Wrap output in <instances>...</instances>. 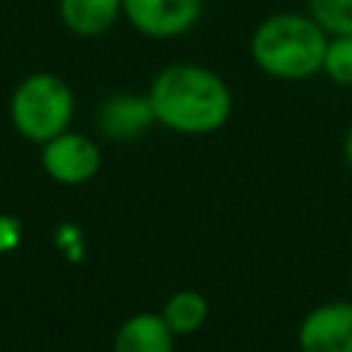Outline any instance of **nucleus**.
I'll use <instances>...</instances> for the list:
<instances>
[{
    "label": "nucleus",
    "mask_w": 352,
    "mask_h": 352,
    "mask_svg": "<svg viewBox=\"0 0 352 352\" xmlns=\"http://www.w3.org/2000/svg\"><path fill=\"white\" fill-rule=\"evenodd\" d=\"M58 19L77 38H99L124 19V0H58Z\"/></svg>",
    "instance_id": "nucleus-8"
},
{
    "label": "nucleus",
    "mask_w": 352,
    "mask_h": 352,
    "mask_svg": "<svg viewBox=\"0 0 352 352\" xmlns=\"http://www.w3.org/2000/svg\"><path fill=\"white\" fill-rule=\"evenodd\" d=\"M16 245V223L8 217H0V250Z\"/></svg>",
    "instance_id": "nucleus-13"
},
{
    "label": "nucleus",
    "mask_w": 352,
    "mask_h": 352,
    "mask_svg": "<svg viewBox=\"0 0 352 352\" xmlns=\"http://www.w3.org/2000/svg\"><path fill=\"white\" fill-rule=\"evenodd\" d=\"M305 6L327 36H352V0H305Z\"/></svg>",
    "instance_id": "nucleus-11"
},
{
    "label": "nucleus",
    "mask_w": 352,
    "mask_h": 352,
    "mask_svg": "<svg viewBox=\"0 0 352 352\" xmlns=\"http://www.w3.org/2000/svg\"><path fill=\"white\" fill-rule=\"evenodd\" d=\"M41 165L47 176L55 179L58 184L74 187L96 176L102 165V154H99V146L88 135L66 129L50 138L47 143H41Z\"/></svg>",
    "instance_id": "nucleus-5"
},
{
    "label": "nucleus",
    "mask_w": 352,
    "mask_h": 352,
    "mask_svg": "<svg viewBox=\"0 0 352 352\" xmlns=\"http://www.w3.org/2000/svg\"><path fill=\"white\" fill-rule=\"evenodd\" d=\"M160 126L179 135H212L226 126L234 110L228 82L201 63H168L148 85Z\"/></svg>",
    "instance_id": "nucleus-1"
},
{
    "label": "nucleus",
    "mask_w": 352,
    "mask_h": 352,
    "mask_svg": "<svg viewBox=\"0 0 352 352\" xmlns=\"http://www.w3.org/2000/svg\"><path fill=\"white\" fill-rule=\"evenodd\" d=\"M327 30L308 11L267 14L250 33V60L272 80H308L322 72Z\"/></svg>",
    "instance_id": "nucleus-2"
},
{
    "label": "nucleus",
    "mask_w": 352,
    "mask_h": 352,
    "mask_svg": "<svg viewBox=\"0 0 352 352\" xmlns=\"http://www.w3.org/2000/svg\"><path fill=\"white\" fill-rule=\"evenodd\" d=\"M300 352H352V302L336 300L314 308L297 330Z\"/></svg>",
    "instance_id": "nucleus-6"
},
{
    "label": "nucleus",
    "mask_w": 352,
    "mask_h": 352,
    "mask_svg": "<svg viewBox=\"0 0 352 352\" xmlns=\"http://www.w3.org/2000/svg\"><path fill=\"white\" fill-rule=\"evenodd\" d=\"M157 124L148 94H113L96 110V126L110 140H135Z\"/></svg>",
    "instance_id": "nucleus-7"
},
{
    "label": "nucleus",
    "mask_w": 352,
    "mask_h": 352,
    "mask_svg": "<svg viewBox=\"0 0 352 352\" xmlns=\"http://www.w3.org/2000/svg\"><path fill=\"white\" fill-rule=\"evenodd\" d=\"M206 316H209V302L195 289L176 292L165 302V308H162V319L168 322L173 336H192V333H198L204 327Z\"/></svg>",
    "instance_id": "nucleus-10"
},
{
    "label": "nucleus",
    "mask_w": 352,
    "mask_h": 352,
    "mask_svg": "<svg viewBox=\"0 0 352 352\" xmlns=\"http://www.w3.org/2000/svg\"><path fill=\"white\" fill-rule=\"evenodd\" d=\"M322 74L336 85L352 88V36H330L322 58Z\"/></svg>",
    "instance_id": "nucleus-12"
},
{
    "label": "nucleus",
    "mask_w": 352,
    "mask_h": 352,
    "mask_svg": "<svg viewBox=\"0 0 352 352\" xmlns=\"http://www.w3.org/2000/svg\"><path fill=\"white\" fill-rule=\"evenodd\" d=\"M74 116V91L52 72H33L22 77L8 102L14 129L30 143H47L69 129Z\"/></svg>",
    "instance_id": "nucleus-3"
},
{
    "label": "nucleus",
    "mask_w": 352,
    "mask_h": 352,
    "mask_svg": "<svg viewBox=\"0 0 352 352\" xmlns=\"http://www.w3.org/2000/svg\"><path fill=\"white\" fill-rule=\"evenodd\" d=\"M344 160H346V165L352 168V126H349V132H346V138H344Z\"/></svg>",
    "instance_id": "nucleus-14"
},
{
    "label": "nucleus",
    "mask_w": 352,
    "mask_h": 352,
    "mask_svg": "<svg viewBox=\"0 0 352 352\" xmlns=\"http://www.w3.org/2000/svg\"><path fill=\"white\" fill-rule=\"evenodd\" d=\"M173 330L162 314H135L129 316L113 341V352H173Z\"/></svg>",
    "instance_id": "nucleus-9"
},
{
    "label": "nucleus",
    "mask_w": 352,
    "mask_h": 352,
    "mask_svg": "<svg viewBox=\"0 0 352 352\" xmlns=\"http://www.w3.org/2000/svg\"><path fill=\"white\" fill-rule=\"evenodd\" d=\"M204 14V0H124V19L146 38L170 41L190 33Z\"/></svg>",
    "instance_id": "nucleus-4"
}]
</instances>
